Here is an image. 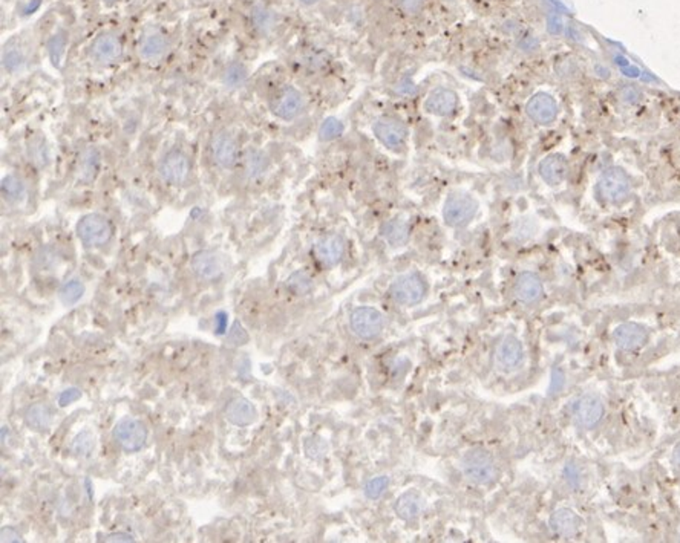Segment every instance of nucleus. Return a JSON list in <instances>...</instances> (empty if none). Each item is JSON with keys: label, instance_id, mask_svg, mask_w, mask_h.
I'll list each match as a JSON object with an SVG mask.
<instances>
[{"label": "nucleus", "instance_id": "nucleus-1", "mask_svg": "<svg viewBox=\"0 0 680 543\" xmlns=\"http://www.w3.org/2000/svg\"><path fill=\"white\" fill-rule=\"evenodd\" d=\"M631 179L621 167H610L602 173L596 184V193L606 204H619L628 198Z\"/></svg>", "mask_w": 680, "mask_h": 543}, {"label": "nucleus", "instance_id": "nucleus-2", "mask_svg": "<svg viewBox=\"0 0 680 543\" xmlns=\"http://www.w3.org/2000/svg\"><path fill=\"white\" fill-rule=\"evenodd\" d=\"M461 469L463 475L477 485L489 484L497 475L494 458L481 449L469 450L461 459Z\"/></svg>", "mask_w": 680, "mask_h": 543}, {"label": "nucleus", "instance_id": "nucleus-3", "mask_svg": "<svg viewBox=\"0 0 680 543\" xmlns=\"http://www.w3.org/2000/svg\"><path fill=\"white\" fill-rule=\"evenodd\" d=\"M477 212L478 203L474 196L464 192H455L446 199L443 218L449 227H464L475 218Z\"/></svg>", "mask_w": 680, "mask_h": 543}, {"label": "nucleus", "instance_id": "nucleus-4", "mask_svg": "<svg viewBox=\"0 0 680 543\" xmlns=\"http://www.w3.org/2000/svg\"><path fill=\"white\" fill-rule=\"evenodd\" d=\"M77 234L80 240L88 247H100L109 242L112 236V227L109 221L101 214H86L77 225Z\"/></svg>", "mask_w": 680, "mask_h": 543}, {"label": "nucleus", "instance_id": "nucleus-5", "mask_svg": "<svg viewBox=\"0 0 680 543\" xmlns=\"http://www.w3.org/2000/svg\"><path fill=\"white\" fill-rule=\"evenodd\" d=\"M374 135L386 149L392 152H401L406 145L408 129L405 124L391 116H383L374 123Z\"/></svg>", "mask_w": 680, "mask_h": 543}, {"label": "nucleus", "instance_id": "nucleus-6", "mask_svg": "<svg viewBox=\"0 0 680 543\" xmlns=\"http://www.w3.org/2000/svg\"><path fill=\"white\" fill-rule=\"evenodd\" d=\"M114 438L123 450L137 451L144 445L146 438H148V431H146L143 424L135 420V418L124 416L115 424Z\"/></svg>", "mask_w": 680, "mask_h": 543}, {"label": "nucleus", "instance_id": "nucleus-7", "mask_svg": "<svg viewBox=\"0 0 680 543\" xmlns=\"http://www.w3.org/2000/svg\"><path fill=\"white\" fill-rule=\"evenodd\" d=\"M390 292L394 300L400 305H417L426 294V283L419 274H406L392 283Z\"/></svg>", "mask_w": 680, "mask_h": 543}, {"label": "nucleus", "instance_id": "nucleus-8", "mask_svg": "<svg viewBox=\"0 0 680 543\" xmlns=\"http://www.w3.org/2000/svg\"><path fill=\"white\" fill-rule=\"evenodd\" d=\"M351 329L360 338L370 340L377 337L385 328V316L374 308H357L351 314Z\"/></svg>", "mask_w": 680, "mask_h": 543}, {"label": "nucleus", "instance_id": "nucleus-9", "mask_svg": "<svg viewBox=\"0 0 680 543\" xmlns=\"http://www.w3.org/2000/svg\"><path fill=\"white\" fill-rule=\"evenodd\" d=\"M303 99L301 92L294 88L286 86L277 90V94L272 100L273 114L281 120H294L302 112Z\"/></svg>", "mask_w": 680, "mask_h": 543}, {"label": "nucleus", "instance_id": "nucleus-10", "mask_svg": "<svg viewBox=\"0 0 680 543\" xmlns=\"http://www.w3.org/2000/svg\"><path fill=\"white\" fill-rule=\"evenodd\" d=\"M158 170L163 181L173 185H178L184 183L187 176H189L190 164L189 159H187L183 152L172 150L161 159Z\"/></svg>", "mask_w": 680, "mask_h": 543}, {"label": "nucleus", "instance_id": "nucleus-11", "mask_svg": "<svg viewBox=\"0 0 680 543\" xmlns=\"http://www.w3.org/2000/svg\"><path fill=\"white\" fill-rule=\"evenodd\" d=\"M526 114L537 124H550L558 116V103L550 94L539 92L532 96L526 104Z\"/></svg>", "mask_w": 680, "mask_h": 543}, {"label": "nucleus", "instance_id": "nucleus-12", "mask_svg": "<svg viewBox=\"0 0 680 543\" xmlns=\"http://www.w3.org/2000/svg\"><path fill=\"white\" fill-rule=\"evenodd\" d=\"M603 416V404L596 395H584L576 401L574 418L582 427L593 429Z\"/></svg>", "mask_w": 680, "mask_h": 543}, {"label": "nucleus", "instance_id": "nucleus-13", "mask_svg": "<svg viewBox=\"0 0 680 543\" xmlns=\"http://www.w3.org/2000/svg\"><path fill=\"white\" fill-rule=\"evenodd\" d=\"M616 346L622 351H634L647 343L648 332L637 323H622L613 332Z\"/></svg>", "mask_w": 680, "mask_h": 543}, {"label": "nucleus", "instance_id": "nucleus-14", "mask_svg": "<svg viewBox=\"0 0 680 543\" xmlns=\"http://www.w3.org/2000/svg\"><path fill=\"white\" fill-rule=\"evenodd\" d=\"M213 159L223 169H230L238 158V144L228 132H219L212 141Z\"/></svg>", "mask_w": 680, "mask_h": 543}, {"label": "nucleus", "instance_id": "nucleus-15", "mask_svg": "<svg viewBox=\"0 0 680 543\" xmlns=\"http://www.w3.org/2000/svg\"><path fill=\"white\" fill-rule=\"evenodd\" d=\"M458 106V96L452 89L439 88L432 90L425 100V110L437 116H448Z\"/></svg>", "mask_w": 680, "mask_h": 543}, {"label": "nucleus", "instance_id": "nucleus-16", "mask_svg": "<svg viewBox=\"0 0 680 543\" xmlns=\"http://www.w3.org/2000/svg\"><path fill=\"white\" fill-rule=\"evenodd\" d=\"M345 252V242L337 234H330L319 239L314 245L316 259L325 267H332L340 262Z\"/></svg>", "mask_w": 680, "mask_h": 543}, {"label": "nucleus", "instance_id": "nucleus-17", "mask_svg": "<svg viewBox=\"0 0 680 543\" xmlns=\"http://www.w3.org/2000/svg\"><path fill=\"white\" fill-rule=\"evenodd\" d=\"M538 172L546 184L559 185L567 178L568 163L566 156L559 155V153H552L539 163Z\"/></svg>", "mask_w": 680, "mask_h": 543}, {"label": "nucleus", "instance_id": "nucleus-18", "mask_svg": "<svg viewBox=\"0 0 680 543\" xmlns=\"http://www.w3.org/2000/svg\"><path fill=\"white\" fill-rule=\"evenodd\" d=\"M524 357L523 345L517 337L508 336L503 338L501 343H499L497 349V363L498 366L504 369V371H512V369H517L521 365Z\"/></svg>", "mask_w": 680, "mask_h": 543}, {"label": "nucleus", "instance_id": "nucleus-19", "mask_svg": "<svg viewBox=\"0 0 680 543\" xmlns=\"http://www.w3.org/2000/svg\"><path fill=\"white\" fill-rule=\"evenodd\" d=\"M91 54L94 60L99 61V63H112V61L121 57V41L112 34H103V36L94 40Z\"/></svg>", "mask_w": 680, "mask_h": 543}, {"label": "nucleus", "instance_id": "nucleus-20", "mask_svg": "<svg viewBox=\"0 0 680 543\" xmlns=\"http://www.w3.org/2000/svg\"><path fill=\"white\" fill-rule=\"evenodd\" d=\"M192 268L203 280H213L223 274V263L219 257L209 249L198 252L192 259Z\"/></svg>", "mask_w": 680, "mask_h": 543}, {"label": "nucleus", "instance_id": "nucleus-21", "mask_svg": "<svg viewBox=\"0 0 680 543\" xmlns=\"http://www.w3.org/2000/svg\"><path fill=\"white\" fill-rule=\"evenodd\" d=\"M543 282L533 273H521L515 282V296L519 302L526 305L538 302L543 297Z\"/></svg>", "mask_w": 680, "mask_h": 543}, {"label": "nucleus", "instance_id": "nucleus-22", "mask_svg": "<svg viewBox=\"0 0 680 543\" xmlns=\"http://www.w3.org/2000/svg\"><path fill=\"white\" fill-rule=\"evenodd\" d=\"M550 526L561 537H573L579 533L582 520L570 508H561L552 514Z\"/></svg>", "mask_w": 680, "mask_h": 543}, {"label": "nucleus", "instance_id": "nucleus-23", "mask_svg": "<svg viewBox=\"0 0 680 543\" xmlns=\"http://www.w3.org/2000/svg\"><path fill=\"white\" fill-rule=\"evenodd\" d=\"M226 418L228 422L234 424V426H250L256 420V409L248 400L236 398L227 406Z\"/></svg>", "mask_w": 680, "mask_h": 543}, {"label": "nucleus", "instance_id": "nucleus-24", "mask_svg": "<svg viewBox=\"0 0 680 543\" xmlns=\"http://www.w3.org/2000/svg\"><path fill=\"white\" fill-rule=\"evenodd\" d=\"M423 505H425V502H423L421 494L415 490H409L399 498L397 504H395V511H397L401 519L414 520L415 518H419V514L423 510Z\"/></svg>", "mask_w": 680, "mask_h": 543}, {"label": "nucleus", "instance_id": "nucleus-25", "mask_svg": "<svg viewBox=\"0 0 680 543\" xmlns=\"http://www.w3.org/2000/svg\"><path fill=\"white\" fill-rule=\"evenodd\" d=\"M383 236L394 247L405 245L409 239V225L403 218H394L383 225Z\"/></svg>", "mask_w": 680, "mask_h": 543}, {"label": "nucleus", "instance_id": "nucleus-26", "mask_svg": "<svg viewBox=\"0 0 680 543\" xmlns=\"http://www.w3.org/2000/svg\"><path fill=\"white\" fill-rule=\"evenodd\" d=\"M166 46H168V43H166L163 34L159 32L146 34L143 40L140 41V55L146 60H155L164 54Z\"/></svg>", "mask_w": 680, "mask_h": 543}, {"label": "nucleus", "instance_id": "nucleus-27", "mask_svg": "<svg viewBox=\"0 0 680 543\" xmlns=\"http://www.w3.org/2000/svg\"><path fill=\"white\" fill-rule=\"evenodd\" d=\"M25 421L28 426L37 431H43L51 426V412L45 404H34L26 410Z\"/></svg>", "mask_w": 680, "mask_h": 543}, {"label": "nucleus", "instance_id": "nucleus-28", "mask_svg": "<svg viewBox=\"0 0 680 543\" xmlns=\"http://www.w3.org/2000/svg\"><path fill=\"white\" fill-rule=\"evenodd\" d=\"M252 22L259 32H268L274 26L276 17L273 11H270L266 6L256 5L252 10Z\"/></svg>", "mask_w": 680, "mask_h": 543}, {"label": "nucleus", "instance_id": "nucleus-29", "mask_svg": "<svg viewBox=\"0 0 680 543\" xmlns=\"http://www.w3.org/2000/svg\"><path fill=\"white\" fill-rule=\"evenodd\" d=\"M246 79H247V69L244 65L239 63V61H233V63L228 65L223 74V83L230 89L239 88Z\"/></svg>", "mask_w": 680, "mask_h": 543}, {"label": "nucleus", "instance_id": "nucleus-30", "mask_svg": "<svg viewBox=\"0 0 680 543\" xmlns=\"http://www.w3.org/2000/svg\"><path fill=\"white\" fill-rule=\"evenodd\" d=\"M25 187L17 176L8 175L2 179V194L6 201H11V203H16L20 198L23 196Z\"/></svg>", "mask_w": 680, "mask_h": 543}, {"label": "nucleus", "instance_id": "nucleus-31", "mask_svg": "<svg viewBox=\"0 0 680 543\" xmlns=\"http://www.w3.org/2000/svg\"><path fill=\"white\" fill-rule=\"evenodd\" d=\"M83 292H85V285L80 280H71L63 285V288L60 289V300L68 306L74 305L80 300Z\"/></svg>", "mask_w": 680, "mask_h": 543}, {"label": "nucleus", "instance_id": "nucleus-32", "mask_svg": "<svg viewBox=\"0 0 680 543\" xmlns=\"http://www.w3.org/2000/svg\"><path fill=\"white\" fill-rule=\"evenodd\" d=\"M287 287L290 288V291H293L294 294L303 296L307 294V292H310L311 287H313V282H311V278L307 273L297 271V273L290 276V278L287 280Z\"/></svg>", "mask_w": 680, "mask_h": 543}, {"label": "nucleus", "instance_id": "nucleus-33", "mask_svg": "<svg viewBox=\"0 0 680 543\" xmlns=\"http://www.w3.org/2000/svg\"><path fill=\"white\" fill-rule=\"evenodd\" d=\"M66 48V37L63 34H55L51 37L50 43H48V51H50V57L54 66H60V61L63 59Z\"/></svg>", "mask_w": 680, "mask_h": 543}, {"label": "nucleus", "instance_id": "nucleus-34", "mask_svg": "<svg viewBox=\"0 0 680 543\" xmlns=\"http://www.w3.org/2000/svg\"><path fill=\"white\" fill-rule=\"evenodd\" d=\"M342 132H343V124L336 120V118H328V120H325L322 123L319 135H321V139H323V141H330V139H334L342 135Z\"/></svg>", "mask_w": 680, "mask_h": 543}, {"label": "nucleus", "instance_id": "nucleus-35", "mask_svg": "<svg viewBox=\"0 0 680 543\" xmlns=\"http://www.w3.org/2000/svg\"><path fill=\"white\" fill-rule=\"evenodd\" d=\"M388 485H390V479H388L386 476H377V478L371 479L370 482L365 485L366 498H370V499L380 498L381 494L385 493V490L388 489Z\"/></svg>", "mask_w": 680, "mask_h": 543}, {"label": "nucleus", "instance_id": "nucleus-36", "mask_svg": "<svg viewBox=\"0 0 680 543\" xmlns=\"http://www.w3.org/2000/svg\"><path fill=\"white\" fill-rule=\"evenodd\" d=\"M94 449V438L89 431H83L77 438L74 440L72 450L77 456H85L91 453V450Z\"/></svg>", "mask_w": 680, "mask_h": 543}, {"label": "nucleus", "instance_id": "nucleus-37", "mask_svg": "<svg viewBox=\"0 0 680 543\" xmlns=\"http://www.w3.org/2000/svg\"><path fill=\"white\" fill-rule=\"evenodd\" d=\"M246 169L250 176H256L266 169V158H263L261 153L253 152L250 153L247 161H246Z\"/></svg>", "mask_w": 680, "mask_h": 543}, {"label": "nucleus", "instance_id": "nucleus-38", "mask_svg": "<svg viewBox=\"0 0 680 543\" xmlns=\"http://www.w3.org/2000/svg\"><path fill=\"white\" fill-rule=\"evenodd\" d=\"M22 61H23V57L17 48L6 51L3 55V66L8 69V71H16V69L22 65Z\"/></svg>", "mask_w": 680, "mask_h": 543}, {"label": "nucleus", "instance_id": "nucleus-39", "mask_svg": "<svg viewBox=\"0 0 680 543\" xmlns=\"http://www.w3.org/2000/svg\"><path fill=\"white\" fill-rule=\"evenodd\" d=\"M425 0H399L400 11L406 16H417L421 11Z\"/></svg>", "mask_w": 680, "mask_h": 543}, {"label": "nucleus", "instance_id": "nucleus-40", "mask_svg": "<svg viewBox=\"0 0 680 543\" xmlns=\"http://www.w3.org/2000/svg\"><path fill=\"white\" fill-rule=\"evenodd\" d=\"M619 99L622 103H626V104H636V103L641 101L642 95L639 92V89L627 85L626 88H622L619 90Z\"/></svg>", "mask_w": 680, "mask_h": 543}, {"label": "nucleus", "instance_id": "nucleus-41", "mask_svg": "<svg viewBox=\"0 0 680 543\" xmlns=\"http://www.w3.org/2000/svg\"><path fill=\"white\" fill-rule=\"evenodd\" d=\"M247 340H248V336H247V332L244 331V328H242L239 322H234L230 334H228V341H230V343L234 346H239V345L247 343Z\"/></svg>", "mask_w": 680, "mask_h": 543}, {"label": "nucleus", "instance_id": "nucleus-42", "mask_svg": "<svg viewBox=\"0 0 680 543\" xmlns=\"http://www.w3.org/2000/svg\"><path fill=\"white\" fill-rule=\"evenodd\" d=\"M80 396H81V393H80L79 389H68V391L60 393V396H59V404L61 407H65L68 404H71V402L80 400Z\"/></svg>", "mask_w": 680, "mask_h": 543}, {"label": "nucleus", "instance_id": "nucleus-43", "mask_svg": "<svg viewBox=\"0 0 680 543\" xmlns=\"http://www.w3.org/2000/svg\"><path fill=\"white\" fill-rule=\"evenodd\" d=\"M0 537H2V542H22L20 534L17 531H14L12 528H2Z\"/></svg>", "mask_w": 680, "mask_h": 543}, {"label": "nucleus", "instance_id": "nucleus-44", "mask_svg": "<svg viewBox=\"0 0 680 543\" xmlns=\"http://www.w3.org/2000/svg\"><path fill=\"white\" fill-rule=\"evenodd\" d=\"M214 322H217V334H219V336H223V334L227 329V314H226V312H218L217 318H214Z\"/></svg>", "mask_w": 680, "mask_h": 543}, {"label": "nucleus", "instance_id": "nucleus-45", "mask_svg": "<svg viewBox=\"0 0 680 543\" xmlns=\"http://www.w3.org/2000/svg\"><path fill=\"white\" fill-rule=\"evenodd\" d=\"M106 542H134V537L126 533H117V534H109L106 535Z\"/></svg>", "mask_w": 680, "mask_h": 543}, {"label": "nucleus", "instance_id": "nucleus-46", "mask_svg": "<svg viewBox=\"0 0 680 543\" xmlns=\"http://www.w3.org/2000/svg\"><path fill=\"white\" fill-rule=\"evenodd\" d=\"M672 462H674L677 469H680V444H677L674 451H672Z\"/></svg>", "mask_w": 680, "mask_h": 543}, {"label": "nucleus", "instance_id": "nucleus-47", "mask_svg": "<svg viewBox=\"0 0 680 543\" xmlns=\"http://www.w3.org/2000/svg\"><path fill=\"white\" fill-rule=\"evenodd\" d=\"M301 2L305 3V5H314V3L319 2V0H301Z\"/></svg>", "mask_w": 680, "mask_h": 543}, {"label": "nucleus", "instance_id": "nucleus-48", "mask_svg": "<svg viewBox=\"0 0 680 543\" xmlns=\"http://www.w3.org/2000/svg\"><path fill=\"white\" fill-rule=\"evenodd\" d=\"M101 2L106 3V5H112V3L117 2V0H101Z\"/></svg>", "mask_w": 680, "mask_h": 543}]
</instances>
